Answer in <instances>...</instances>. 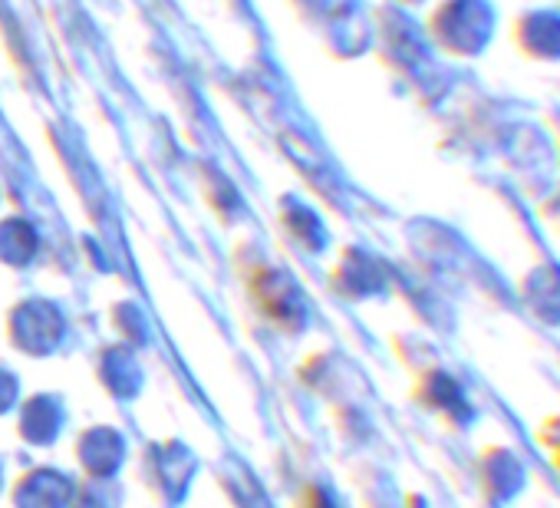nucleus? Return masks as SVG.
<instances>
[{"mask_svg": "<svg viewBox=\"0 0 560 508\" xmlns=\"http://www.w3.org/2000/svg\"><path fill=\"white\" fill-rule=\"evenodd\" d=\"M498 11L491 0H448L442 11V41L462 57H478L494 41Z\"/></svg>", "mask_w": 560, "mask_h": 508, "instance_id": "nucleus-1", "label": "nucleus"}, {"mask_svg": "<svg viewBox=\"0 0 560 508\" xmlns=\"http://www.w3.org/2000/svg\"><path fill=\"white\" fill-rule=\"evenodd\" d=\"M511 41L530 64H560V8H527L511 24Z\"/></svg>", "mask_w": 560, "mask_h": 508, "instance_id": "nucleus-2", "label": "nucleus"}, {"mask_svg": "<svg viewBox=\"0 0 560 508\" xmlns=\"http://www.w3.org/2000/svg\"><path fill=\"white\" fill-rule=\"evenodd\" d=\"M481 492L491 505H511L527 488L524 459L511 446H488L478 459Z\"/></svg>", "mask_w": 560, "mask_h": 508, "instance_id": "nucleus-3", "label": "nucleus"}, {"mask_svg": "<svg viewBox=\"0 0 560 508\" xmlns=\"http://www.w3.org/2000/svg\"><path fill=\"white\" fill-rule=\"evenodd\" d=\"M521 298L540 324L560 327V268L557 265H537L530 275H524Z\"/></svg>", "mask_w": 560, "mask_h": 508, "instance_id": "nucleus-4", "label": "nucleus"}, {"mask_svg": "<svg viewBox=\"0 0 560 508\" xmlns=\"http://www.w3.org/2000/svg\"><path fill=\"white\" fill-rule=\"evenodd\" d=\"M422 396H425V403H429L432 409H439V413H442V416H448V419L455 416L462 426L475 419V413H471V403H468L465 390H462L448 373H429V377H425V383H422Z\"/></svg>", "mask_w": 560, "mask_h": 508, "instance_id": "nucleus-5", "label": "nucleus"}]
</instances>
